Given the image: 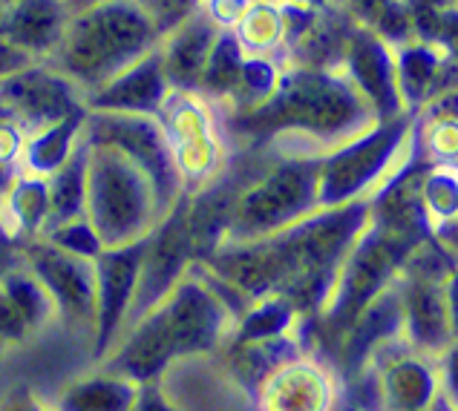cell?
I'll use <instances>...</instances> for the list:
<instances>
[{"mask_svg":"<svg viewBox=\"0 0 458 411\" xmlns=\"http://www.w3.org/2000/svg\"><path fill=\"white\" fill-rule=\"evenodd\" d=\"M4 354H6V348H4V346H0V360H4Z\"/></svg>","mask_w":458,"mask_h":411,"instance_id":"ba28073f","label":"cell"},{"mask_svg":"<svg viewBox=\"0 0 458 411\" xmlns=\"http://www.w3.org/2000/svg\"><path fill=\"white\" fill-rule=\"evenodd\" d=\"M127 411H182V408L176 406L174 397L162 389V382H141Z\"/></svg>","mask_w":458,"mask_h":411,"instance_id":"8992f818","label":"cell"},{"mask_svg":"<svg viewBox=\"0 0 458 411\" xmlns=\"http://www.w3.org/2000/svg\"><path fill=\"white\" fill-rule=\"evenodd\" d=\"M136 382L113 374L104 365L87 368L47 397L52 411H127L136 397Z\"/></svg>","mask_w":458,"mask_h":411,"instance_id":"3957f363","label":"cell"},{"mask_svg":"<svg viewBox=\"0 0 458 411\" xmlns=\"http://www.w3.org/2000/svg\"><path fill=\"white\" fill-rule=\"evenodd\" d=\"M228 328L225 305L202 288L182 285L130 323L104 360L93 365H104L136 386L162 382L176 363L219 351L225 346Z\"/></svg>","mask_w":458,"mask_h":411,"instance_id":"6da1fadb","label":"cell"},{"mask_svg":"<svg viewBox=\"0 0 458 411\" xmlns=\"http://www.w3.org/2000/svg\"><path fill=\"white\" fill-rule=\"evenodd\" d=\"M30 325H26L23 314L18 311V305L12 302L6 290H0V346L6 351L21 346L23 340H30Z\"/></svg>","mask_w":458,"mask_h":411,"instance_id":"5b68a950","label":"cell"},{"mask_svg":"<svg viewBox=\"0 0 458 411\" xmlns=\"http://www.w3.org/2000/svg\"><path fill=\"white\" fill-rule=\"evenodd\" d=\"M421 356H398L381 371V400L386 411H433L441 389Z\"/></svg>","mask_w":458,"mask_h":411,"instance_id":"277c9868","label":"cell"},{"mask_svg":"<svg viewBox=\"0 0 458 411\" xmlns=\"http://www.w3.org/2000/svg\"><path fill=\"white\" fill-rule=\"evenodd\" d=\"M332 371L311 356L294 354L257 382L259 411H335Z\"/></svg>","mask_w":458,"mask_h":411,"instance_id":"7a4b0ae2","label":"cell"},{"mask_svg":"<svg viewBox=\"0 0 458 411\" xmlns=\"http://www.w3.org/2000/svg\"><path fill=\"white\" fill-rule=\"evenodd\" d=\"M0 411H52L44 397H38L32 389L15 386L0 394Z\"/></svg>","mask_w":458,"mask_h":411,"instance_id":"52a82bcc","label":"cell"}]
</instances>
